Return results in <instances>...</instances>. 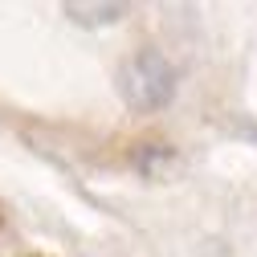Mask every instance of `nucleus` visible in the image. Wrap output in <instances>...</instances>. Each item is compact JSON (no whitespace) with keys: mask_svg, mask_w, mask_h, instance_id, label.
I'll return each mask as SVG.
<instances>
[{"mask_svg":"<svg viewBox=\"0 0 257 257\" xmlns=\"http://www.w3.org/2000/svg\"><path fill=\"white\" fill-rule=\"evenodd\" d=\"M118 86H122V98L135 110H159V106H168L172 94H176V70H172V61L164 53L143 49V53H135L126 61Z\"/></svg>","mask_w":257,"mask_h":257,"instance_id":"obj_1","label":"nucleus"}]
</instances>
